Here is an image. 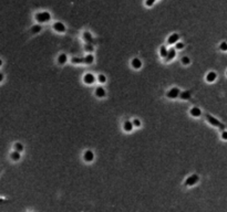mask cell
Returning a JSON list of instances; mask_svg holds the SVG:
<instances>
[{
    "label": "cell",
    "mask_w": 227,
    "mask_h": 212,
    "mask_svg": "<svg viewBox=\"0 0 227 212\" xmlns=\"http://www.w3.org/2000/svg\"><path fill=\"white\" fill-rule=\"evenodd\" d=\"M99 81L101 82V83H105L106 81V77L103 75V74H101V75H99Z\"/></svg>",
    "instance_id": "26"
},
{
    "label": "cell",
    "mask_w": 227,
    "mask_h": 212,
    "mask_svg": "<svg viewBox=\"0 0 227 212\" xmlns=\"http://www.w3.org/2000/svg\"><path fill=\"white\" fill-rule=\"evenodd\" d=\"M174 56H175V49H171V50L168 51V54H167V56H166V60H167V61H171V60L174 59Z\"/></svg>",
    "instance_id": "15"
},
{
    "label": "cell",
    "mask_w": 227,
    "mask_h": 212,
    "mask_svg": "<svg viewBox=\"0 0 227 212\" xmlns=\"http://www.w3.org/2000/svg\"><path fill=\"white\" fill-rule=\"evenodd\" d=\"M198 176L197 175H192L191 177H188L187 179H186V181H185V186H193V185H195L196 182L198 181Z\"/></svg>",
    "instance_id": "2"
},
{
    "label": "cell",
    "mask_w": 227,
    "mask_h": 212,
    "mask_svg": "<svg viewBox=\"0 0 227 212\" xmlns=\"http://www.w3.org/2000/svg\"><path fill=\"white\" fill-rule=\"evenodd\" d=\"M226 74H227V73H226Z\"/></svg>",
    "instance_id": "32"
},
{
    "label": "cell",
    "mask_w": 227,
    "mask_h": 212,
    "mask_svg": "<svg viewBox=\"0 0 227 212\" xmlns=\"http://www.w3.org/2000/svg\"><path fill=\"white\" fill-rule=\"evenodd\" d=\"M41 31V26H39V24H37V26H33L31 29V32L32 33H38V32H40Z\"/></svg>",
    "instance_id": "21"
},
{
    "label": "cell",
    "mask_w": 227,
    "mask_h": 212,
    "mask_svg": "<svg viewBox=\"0 0 227 212\" xmlns=\"http://www.w3.org/2000/svg\"><path fill=\"white\" fill-rule=\"evenodd\" d=\"M182 62H183V64H185V65H187V64L191 63V62H189V59H188L187 56H184V58L182 59Z\"/></svg>",
    "instance_id": "25"
},
{
    "label": "cell",
    "mask_w": 227,
    "mask_h": 212,
    "mask_svg": "<svg viewBox=\"0 0 227 212\" xmlns=\"http://www.w3.org/2000/svg\"><path fill=\"white\" fill-rule=\"evenodd\" d=\"M83 37H84V39H85V41H88V42H92V35H91L90 32H84L83 33Z\"/></svg>",
    "instance_id": "17"
},
{
    "label": "cell",
    "mask_w": 227,
    "mask_h": 212,
    "mask_svg": "<svg viewBox=\"0 0 227 212\" xmlns=\"http://www.w3.org/2000/svg\"><path fill=\"white\" fill-rule=\"evenodd\" d=\"M219 48H220L222 51H227V42H222L220 45H219Z\"/></svg>",
    "instance_id": "24"
},
{
    "label": "cell",
    "mask_w": 227,
    "mask_h": 212,
    "mask_svg": "<svg viewBox=\"0 0 227 212\" xmlns=\"http://www.w3.org/2000/svg\"><path fill=\"white\" fill-rule=\"evenodd\" d=\"M94 81H95V77H94L93 74L88 73L84 75V82L86 84H92V83H94Z\"/></svg>",
    "instance_id": "5"
},
{
    "label": "cell",
    "mask_w": 227,
    "mask_h": 212,
    "mask_svg": "<svg viewBox=\"0 0 227 212\" xmlns=\"http://www.w3.org/2000/svg\"><path fill=\"white\" fill-rule=\"evenodd\" d=\"M58 61H59L60 64H64V63L67 62V55H66L64 53H62L59 56V60H58Z\"/></svg>",
    "instance_id": "18"
},
{
    "label": "cell",
    "mask_w": 227,
    "mask_h": 212,
    "mask_svg": "<svg viewBox=\"0 0 227 212\" xmlns=\"http://www.w3.org/2000/svg\"><path fill=\"white\" fill-rule=\"evenodd\" d=\"M94 158V154L92 153L91 150H86L85 154H84V159H85V161H92Z\"/></svg>",
    "instance_id": "7"
},
{
    "label": "cell",
    "mask_w": 227,
    "mask_h": 212,
    "mask_svg": "<svg viewBox=\"0 0 227 212\" xmlns=\"http://www.w3.org/2000/svg\"><path fill=\"white\" fill-rule=\"evenodd\" d=\"M53 28H55V31H58V32H64L66 31V27H64V24L62 22H55L53 24Z\"/></svg>",
    "instance_id": "6"
},
{
    "label": "cell",
    "mask_w": 227,
    "mask_h": 212,
    "mask_svg": "<svg viewBox=\"0 0 227 212\" xmlns=\"http://www.w3.org/2000/svg\"><path fill=\"white\" fill-rule=\"evenodd\" d=\"M85 50L86 51H93V46L89 44V45H85Z\"/></svg>",
    "instance_id": "31"
},
{
    "label": "cell",
    "mask_w": 227,
    "mask_h": 212,
    "mask_svg": "<svg viewBox=\"0 0 227 212\" xmlns=\"http://www.w3.org/2000/svg\"><path fill=\"white\" fill-rule=\"evenodd\" d=\"M216 77H217V75H216L215 72H209V73L206 75V80H207L209 83H212V82H214L216 80Z\"/></svg>",
    "instance_id": "10"
},
{
    "label": "cell",
    "mask_w": 227,
    "mask_h": 212,
    "mask_svg": "<svg viewBox=\"0 0 227 212\" xmlns=\"http://www.w3.org/2000/svg\"><path fill=\"white\" fill-rule=\"evenodd\" d=\"M15 147H16V150H18V151H22V150H24V146H22V144L17 143L16 145H15Z\"/></svg>",
    "instance_id": "22"
},
{
    "label": "cell",
    "mask_w": 227,
    "mask_h": 212,
    "mask_svg": "<svg viewBox=\"0 0 227 212\" xmlns=\"http://www.w3.org/2000/svg\"><path fill=\"white\" fill-rule=\"evenodd\" d=\"M132 66H133L134 69H140L142 66V62L140 59H133L132 60Z\"/></svg>",
    "instance_id": "12"
},
{
    "label": "cell",
    "mask_w": 227,
    "mask_h": 212,
    "mask_svg": "<svg viewBox=\"0 0 227 212\" xmlns=\"http://www.w3.org/2000/svg\"><path fill=\"white\" fill-rule=\"evenodd\" d=\"M160 54H161V56H162V58H166V56H167L168 51L166 50V48H165L164 45L161 46V49H160Z\"/></svg>",
    "instance_id": "16"
},
{
    "label": "cell",
    "mask_w": 227,
    "mask_h": 212,
    "mask_svg": "<svg viewBox=\"0 0 227 212\" xmlns=\"http://www.w3.org/2000/svg\"><path fill=\"white\" fill-rule=\"evenodd\" d=\"M154 1H155V0H146V1H145V4H146L147 7H151V6L154 4Z\"/></svg>",
    "instance_id": "27"
},
{
    "label": "cell",
    "mask_w": 227,
    "mask_h": 212,
    "mask_svg": "<svg viewBox=\"0 0 227 212\" xmlns=\"http://www.w3.org/2000/svg\"><path fill=\"white\" fill-rule=\"evenodd\" d=\"M178 39H180V35L177 34V33H173L170 38H168V43L170 44H173V43H177L178 41Z\"/></svg>",
    "instance_id": "8"
},
{
    "label": "cell",
    "mask_w": 227,
    "mask_h": 212,
    "mask_svg": "<svg viewBox=\"0 0 227 212\" xmlns=\"http://www.w3.org/2000/svg\"><path fill=\"white\" fill-rule=\"evenodd\" d=\"M178 95H180V89H177V87H173L167 93V97H170V98H176Z\"/></svg>",
    "instance_id": "3"
},
{
    "label": "cell",
    "mask_w": 227,
    "mask_h": 212,
    "mask_svg": "<svg viewBox=\"0 0 227 212\" xmlns=\"http://www.w3.org/2000/svg\"><path fill=\"white\" fill-rule=\"evenodd\" d=\"M189 97H191L189 92H182L181 93V98H182V100H188Z\"/></svg>",
    "instance_id": "20"
},
{
    "label": "cell",
    "mask_w": 227,
    "mask_h": 212,
    "mask_svg": "<svg viewBox=\"0 0 227 212\" xmlns=\"http://www.w3.org/2000/svg\"><path fill=\"white\" fill-rule=\"evenodd\" d=\"M19 153H20V151H18V150L13 151V153L11 154V158L13 159V160H19V159H20V154H19Z\"/></svg>",
    "instance_id": "19"
},
{
    "label": "cell",
    "mask_w": 227,
    "mask_h": 212,
    "mask_svg": "<svg viewBox=\"0 0 227 212\" xmlns=\"http://www.w3.org/2000/svg\"><path fill=\"white\" fill-rule=\"evenodd\" d=\"M95 94H97L98 97H104L105 96V89H103V87H98V89H95Z\"/></svg>",
    "instance_id": "13"
},
{
    "label": "cell",
    "mask_w": 227,
    "mask_h": 212,
    "mask_svg": "<svg viewBox=\"0 0 227 212\" xmlns=\"http://www.w3.org/2000/svg\"><path fill=\"white\" fill-rule=\"evenodd\" d=\"M133 124H134V126H136V127H140V126H141V122L139 120H134Z\"/></svg>",
    "instance_id": "28"
},
{
    "label": "cell",
    "mask_w": 227,
    "mask_h": 212,
    "mask_svg": "<svg viewBox=\"0 0 227 212\" xmlns=\"http://www.w3.org/2000/svg\"><path fill=\"white\" fill-rule=\"evenodd\" d=\"M93 61H94V56L92 54H88L85 58H84V63H86V64H92Z\"/></svg>",
    "instance_id": "14"
},
{
    "label": "cell",
    "mask_w": 227,
    "mask_h": 212,
    "mask_svg": "<svg viewBox=\"0 0 227 212\" xmlns=\"http://www.w3.org/2000/svg\"><path fill=\"white\" fill-rule=\"evenodd\" d=\"M206 116H207L208 122H209V123H211L212 125H215V126H218L219 128H224V125H223V124H220V123L218 122V120H215L214 117H212L211 115H206Z\"/></svg>",
    "instance_id": "4"
},
{
    "label": "cell",
    "mask_w": 227,
    "mask_h": 212,
    "mask_svg": "<svg viewBox=\"0 0 227 212\" xmlns=\"http://www.w3.org/2000/svg\"><path fill=\"white\" fill-rule=\"evenodd\" d=\"M133 126H134V124L132 123V122H125L124 123V125H123V128H124V131H131L132 129H133Z\"/></svg>",
    "instance_id": "11"
},
{
    "label": "cell",
    "mask_w": 227,
    "mask_h": 212,
    "mask_svg": "<svg viewBox=\"0 0 227 212\" xmlns=\"http://www.w3.org/2000/svg\"><path fill=\"white\" fill-rule=\"evenodd\" d=\"M35 19L38 20L39 22H47L51 19V15L49 12L44 11V12H39L35 15Z\"/></svg>",
    "instance_id": "1"
},
{
    "label": "cell",
    "mask_w": 227,
    "mask_h": 212,
    "mask_svg": "<svg viewBox=\"0 0 227 212\" xmlns=\"http://www.w3.org/2000/svg\"><path fill=\"white\" fill-rule=\"evenodd\" d=\"M184 48V43H182V42H177V44H176V49H183Z\"/></svg>",
    "instance_id": "29"
},
{
    "label": "cell",
    "mask_w": 227,
    "mask_h": 212,
    "mask_svg": "<svg viewBox=\"0 0 227 212\" xmlns=\"http://www.w3.org/2000/svg\"><path fill=\"white\" fill-rule=\"evenodd\" d=\"M83 61H84V59H82V58H73L72 59V62H73V63H82Z\"/></svg>",
    "instance_id": "23"
},
{
    "label": "cell",
    "mask_w": 227,
    "mask_h": 212,
    "mask_svg": "<svg viewBox=\"0 0 227 212\" xmlns=\"http://www.w3.org/2000/svg\"><path fill=\"white\" fill-rule=\"evenodd\" d=\"M200 114H202V111H200V108L193 107L192 109H191V115L194 116V117H198V116H200Z\"/></svg>",
    "instance_id": "9"
},
{
    "label": "cell",
    "mask_w": 227,
    "mask_h": 212,
    "mask_svg": "<svg viewBox=\"0 0 227 212\" xmlns=\"http://www.w3.org/2000/svg\"><path fill=\"white\" fill-rule=\"evenodd\" d=\"M222 138L227 140V131H224L223 133H222Z\"/></svg>",
    "instance_id": "30"
}]
</instances>
